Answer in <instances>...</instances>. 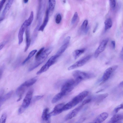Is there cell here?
<instances>
[{
	"mask_svg": "<svg viewBox=\"0 0 123 123\" xmlns=\"http://www.w3.org/2000/svg\"><path fill=\"white\" fill-rule=\"evenodd\" d=\"M52 50V47H50L44 50L40 56L37 59L35 60L34 62L31 65L29 68L28 71H32L41 64L51 52Z\"/></svg>",
	"mask_w": 123,
	"mask_h": 123,
	"instance_id": "cell-1",
	"label": "cell"
},
{
	"mask_svg": "<svg viewBox=\"0 0 123 123\" xmlns=\"http://www.w3.org/2000/svg\"><path fill=\"white\" fill-rule=\"evenodd\" d=\"M73 75L75 79L80 82L84 80L93 78L95 77V75L92 73L85 72L79 70L74 71L73 73Z\"/></svg>",
	"mask_w": 123,
	"mask_h": 123,
	"instance_id": "cell-2",
	"label": "cell"
},
{
	"mask_svg": "<svg viewBox=\"0 0 123 123\" xmlns=\"http://www.w3.org/2000/svg\"><path fill=\"white\" fill-rule=\"evenodd\" d=\"M78 84L75 80L70 79L66 80L63 83L61 90V92L63 93L66 95L71 92Z\"/></svg>",
	"mask_w": 123,
	"mask_h": 123,
	"instance_id": "cell-3",
	"label": "cell"
},
{
	"mask_svg": "<svg viewBox=\"0 0 123 123\" xmlns=\"http://www.w3.org/2000/svg\"><path fill=\"white\" fill-rule=\"evenodd\" d=\"M58 58L55 55L50 58L46 64L37 73V75H39L47 71L49 68L56 62Z\"/></svg>",
	"mask_w": 123,
	"mask_h": 123,
	"instance_id": "cell-4",
	"label": "cell"
},
{
	"mask_svg": "<svg viewBox=\"0 0 123 123\" xmlns=\"http://www.w3.org/2000/svg\"><path fill=\"white\" fill-rule=\"evenodd\" d=\"M91 56H87L78 61L68 68L69 71L73 70L75 69L82 67L86 64L90 59Z\"/></svg>",
	"mask_w": 123,
	"mask_h": 123,
	"instance_id": "cell-5",
	"label": "cell"
},
{
	"mask_svg": "<svg viewBox=\"0 0 123 123\" xmlns=\"http://www.w3.org/2000/svg\"><path fill=\"white\" fill-rule=\"evenodd\" d=\"M118 66L115 65L107 69L105 72L101 79L102 84L107 81L110 78L112 74L117 69Z\"/></svg>",
	"mask_w": 123,
	"mask_h": 123,
	"instance_id": "cell-6",
	"label": "cell"
},
{
	"mask_svg": "<svg viewBox=\"0 0 123 123\" xmlns=\"http://www.w3.org/2000/svg\"><path fill=\"white\" fill-rule=\"evenodd\" d=\"M33 90L31 89L29 90L24 98L21 106L26 109L29 105L32 98Z\"/></svg>",
	"mask_w": 123,
	"mask_h": 123,
	"instance_id": "cell-7",
	"label": "cell"
},
{
	"mask_svg": "<svg viewBox=\"0 0 123 123\" xmlns=\"http://www.w3.org/2000/svg\"><path fill=\"white\" fill-rule=\"evenodd\" d=\"M108 41V39H105L102 41L95 52L94 57L95 58H97L100 54L104 50Z\"/></svg>",
	"mask_w": 123,
	"mask_h": 123,
	"instance_id": "cell-8",
	"label": "cell"
},
{
	"mask_svg": "<svg viewBox=\"0 0 123 123\" xmlns=\"http://www.w3.org/2000/svg\"><path fill=\"white\" fill-rule=\"evenodd\" d=\"M27 27V21L26 20L22 25L19 30L18 34L19 45H20L22 42L23 34Z\"/></svg>",
	"mask_w": 123,
	"mask_h": 123,
	"instance_id": "cell-9",
	"label": "cell"
},
{
	"mask_svg": "<svg viewBox=\"0 0 123 123\" xmlns=\"http://www.w3.org/2000/svg\"><path fill=\"white\" fill-rule=\"evenodd\" d=\"M65 105L64 103H62L55 106L53 111L50 113L51 116H56L63 111V107Z\"/></svg>",
	"mask_w": 123,
	"mask_h": 123,
	"instance_id": "cell-10",
	"label": "cell"
},
{
	"mask_svg": "<svg viewBox=\"0 0 123 123\" xmlns=\"http://www.w3.org/2000/svg\"><path fill=\"white\" fill-rule=\"evenodd\" d=\"M83 106L82 104L71 112L66 116L65 117V120H67L75 117L78 114Z\"/></svg>",
	"mask_w": 123,
	"mask_h": 123,
	"instance_id": "cell-11",
	"label": "cell"
},
{
	"mask_svg": "<svg viewBox=\"0 0 123 123\" xmlns=\"http://www.w3.org/2000/svg\"><path fill=\"white\" fill-rule=\"evenodd\" d=\"M13 0H9L6 4L2 13L0 21L1 22L4 19L6 15L10 9L13 3Z\"/></svg>",
	"mask_w": 123,
	"mask_h": 123,
	"instance_id": "cell-12",
	"label": "cell"
},
{
	"mask_svg": "<svg viewBox=\"0 0 123 123\" xmlns=\"http://www.w3.org/2000/svg\"><path fill=\"white\" fill-rule=\"evenodd\" d=\"M26 45L24 50V51H27L31 44V39L30 34V28L29 26L27 28L26 30Z\"/></svg>",
	"mask_w": 123,
	"mask_h": 123,
	"instance_id": "cell-13",
	"label": "cell"
},
{
	"mask_svg": "<svg viewBox=\"0 0 123 123\" xmlns=\"http://www.w3.org/2000/svg\"><path fill=\"white\" fill-rule=\"evenodd\" d=\"M27 88L22 84L16 90V93L19 97L17 101H19L22 99V96Z\"/></svg>",
	"mask_w": 123,
	"mask_h": 123,
	"instance_id": "cell-14",
	"label": "cell"
},
{
	"mask_svg": "<svg viewBox=\"0 0 123 123\" xmlns=\"http://www.w3.org/2000/svg\"><path fill=\"white\" fill-rule=\"evenodd\" d=\"M49 109L47 108L44 109L43 112L42 118V119L48 123H50V118L51 117L50 113H49Z\"/></svg>",
	"mask_w": 123,
	"mask_h": 123,
	"instance_id": "cell-15",
	"label": "cell"
},
{
	"mask_svg": "<svg viewBox=\"0 0 123 123\" xmlns=\"http://www.w3.org/2000/svg\"><path fill=\"white\" fill-rule=\"evenodd\" d=\"M89 93V92L88 91H83L80 93L74 98L79 103L88 95Z\"/></svg>",
	"mask_w": 123,
	"mask_h": 123,
	"instance_id": "cell-16",
	"label": "cell"
},
{
	"mask_svg": "<svg viewBox=\"0 0 123 123\" xmlns=\"http://www.w3.org/2000/svg\"><path fill=\"white\" fill-rule=\"evenodd\" d=\"M49 11L47 9L46 12L43 24L40 26L39 31L43 32L48 22L49 17Z\"/></svg>",
	"mask_w": 123,
	"mask_h": 123,
	"instance_id": "cell-17",
	"label": "cell"
},
{
	"mask_svg": "<svg viewBox=\"0 0 123 123\" xmlns=\"http://www.w3.org/2000/svg\"><path fill=\"white\" fill-rule=\"evenodd\" d=\"M108 115L107 113L106 112H103L97 117L95 122L96 123H102L107 119Z\"/></svg>",
	"mask_w": 123,
	"mask_h": 123,
	"instance_id": "cell-18",
	"label": "cell"
},
{
	"mask_svg": "<svg viewBox=\"0 0 123 123\" xmlns=\"http://www.w3.org/2000/svg\"><path fill=\"white\" fill-rule=\"evenodd\" d=\"M69 44V43H63V45L60 48L55 55L58 58L66 50Z\"/></svg>",
	"mask_w": 123,
	"mask_h": 123,
	"instance_id": "cell-19",
	"label": "cell"
},
{
	"mask_svg": "<svg viewBox=\"0 0 123 123\" xmlns=\"http://www.w3.org/2000/svg\"><path fill=\"white\" fill-rule=\"evenodd\" d=\"M49 8L48 9L49 15L51 16L53 13L56 4L55 0H49Z\"/></svg>",
	"mask_w": 123,
	"mask_h": 123,
	"instance_id": "cell-20",
	"label": "cell"
},
{
	"mask_svg": "<svg viewBox=\"0 0 123 123\" xmlns=\"http://www.w3.org/2000/svg\"><path fill=\"white\" fill-rule=\"evenodd\" d=\"M13 91L11 90L4 96L0 98V105L1 106L2 104L6 101L9 99L13 94Z\"/></svg>",
	"mask_w": 123,
	"mask_h": 123,
	"instance_id": "cell-21",
	"label": "cell"
},
{
	"mask_svg": "<svg viewBox=\"0 0 123 123\" xmlns=\"http://www.w3.org/2000/svg\"><path fill=\"white\" fill-rule=\"evenodd\" d=\"M66 95L65 93L60 92L54 97L51 101L52 103L54 104L57 102Z\"/></svg>",
	"mask_w": 123,
	"mask_h": 123,
	"instance_id": "cell-22",
	"label": "cell"
},
{
	"mask_svg": "<svg viewBox=\"0 0 123 123\" xmlns=\"http://www.w3.org/2000/svg\"><path fill=\"white\" fill-rule=\"evenodd\" d=\"M37 79H38L37 77H35L27 81L22 84L28 88L35 84Z\"/></svg>",
	"mask_w": 123,
	"mask_h": 123,
	"instance_id": "cell-23",
	"label": "cell"
},
{
	"mask_svg": "<svg viewBox=\"0 0 123 123\" xmlns=\"http://www.w3.org/2000/svg\"><path fill=\"white\" fill-rule=\"evenodd\" d=\"M108 95V94L107 93L95 96L94 99L96 103H99L106 98Z\"/></svg>",
	"mask_w": 123,
	"mask_h": 123,
	"instance_id": "cell-24",
	"label": "cell"
},
{
	"mask_svg": "<svg viewBox=\"0 0 123 123\" xmlns=\"http://www.w3.org/2000/svg\"><path fill=\"white\" fill-rule=\"evenodd\" d=\"M85 49L84 48L80 49H78L75 50L73 53V56L75 59L78 58L85 51Z\"/></svg>",
	"mask_w": 123,
	"mask_h": 123,
	"instance_id": "cell-25",
	"label": "cell"
},
{
	"mask_svg": "<svg viewBox=\"0 0 123 123\" xmlns=\"http://www.w3.org/2000/svg\"><path fill=\"white\" fill-rule=\"evenodd\" d=\"M123 119V114H118L114 115L107 123H112V122L120 120Z\"/></svg>",
	"mask_w": 123,
	"mask_h": 123,
	"instance_id": "cell-26",
	"label": "cell"
},
{
	"mask_svg": "<svg viewBox=\"0 0 123 123\" xmlns=\"http://www.w3.org/2000/svg\"><path fill=\"white\" fill-rule=\"evenodd\" d=\"M88 24V20H85L83 22L81 27V31L85 34L87 33L89 30V27H87Z\"/></svg>",
	"mask_w": 123,
	"mask_h": 123,
	"instance_id": "cell-27",
	"label": "cell"
},
{
	"mask_svg": "<svg viewBox=\"0 0 123 123\" xmlns=\"http://www.w3.org/2000/svg\"><path fill=\"white\" fill-rule=\"evenodd\" d=\"M105 25V31L110 29L112 25V19L110 18L106 19L104 22Z\"/></svg>",
	"mask_w": 123,
	"mask_h": 123,
	"instance_id": "cell-28",
	"label": "cell"
},
{
	"mask_svg": "<svg viewBox=\"0 0 123 123\" xmlns=\"http://www.w3.org/2000/svg\"><path fill=\"white\" fill-rule=\"evenodd\" d=\"M36 50H34L31 51L27 57L24 61L22 64L23 65L25 64L37 52Z\"/></svg>",
	"mask_w": 123,
	"mask_h": 123,
	"instance_id": "cell-29",
	"label": "cell"
},
{
	"mask_svg": "<svg viewBox=\"0 0 123 123\" xmlns=\"http://www.w3.org/2000/svg\"><path fill=\"white\" fill-rule=\"evenodd\" d=\"M34 19V13L33 11L31 12L30 16L27 20V27L29 26L32 23Z\"/></svg>",
	"mask_w": 123,
	"mask_h": 123,
	"instance_id": "cell-30",
	"label": "cell"
},
{
	"mask_svg": "<svg viewBox=\"0 0 123 123\" xmlns=\"http://www.w3.org/2000/svg\"><path fill=\"white\" fill-rule=\"evenodd\" d=\"M109 3L111 8L112 10H114L116 6V1L115 0H110L109 1Z\"/></svg>",
	"mask_w": 123,
	"mask_h": 123,
	"instance_id": "cell-31",
	"label": "cell"
},
{
	"mask_svg": "<svg viewBox=\"0 0 123 123\" xmlns=\"http://www.w3.org/2000/svg\"><path fill=\"white\" fill-rule=\"evenodd\" d=\"M7 118V115L4 113L2 115L0 119V123H6Z\"/></svg>",
	"mask_w": 123,
	"mask_h": 123,
	"instance_id": "cell-32",
	"label": "cell"
},
{
	"mask_svg": "<svg viewBox=\"0 0 123 123\" xmlns=\"http://www.w3.org/2000/svg\"><path fill=\"white\" fill-rule=\"evenodd\" d=\"M44 47H42L39 50L35 56V60L37 59L40 56L44 51Z\"/></svg>",
	"mask_w": 123,
	"mask_h": 123,
	"instance_id": "cell-33",
	"label": "cell"
},
{
	"mask_svg": "<svg viewBox=\"0 0 123 123\" xmlns=\"http://www.w3.org/2000/svg\"><path fill=\"white\" fill-rule=\"evenodd\" d=\"M78 17V14L77 12L74 14L72 21V23L73 24L75 23L77 21Z\"/></svg>",
	"mask_w": 123,
	"mask_h": 123,
	"instance_id": "cell-34",
	"label": "cell"
},
{
	"mask_svg": "<svg viewBox=\"0 0 123 123\" xmlns=\"http://www.w3.org/2000/svg\"><path fill=\"white\" fill-rule=\"evenodd\" d=\"M62 19V17L61 15L60 14H58L56 18V22L57 24H59Z\"/></svg>",
	"mask_w": 123,
	"mask_h": 123,
	"instance_id": "cell-35",
	"label": "cell"
},
{
	"mask_svg": "<svg viewBox=\"0 0 123 123\" xmlns=\"http://www.w3.org/2000/svg\"><path fill=\"white\" fill-rule=\"evenodd\" d=\"M43 97V95H38L35 96L33 98L32 101L34 102H35L41 99Z\"/></svg>",
	"mask_w": 123,
	"mask_h": 123,
	"instance_id": "cell-36",
	"label": "cell"
},
{
	"mask_svg": "<svg viewBox=\"0 0 123 123\" xmlns=\"http://www.w3.org/2000/svg\"><path fill=\"white\" fill-rule=\"evenodd\" d=\"M123 109V104H121L117 106L114 109V112L116 113H117L121 109Z\"/></svg>",
	"mask_w": 123,
	"mask_h": 123,
	"instance_id": "cell-37",
	"label": "cell"
},
{
	"mask_svg": "<svg viewBox=\"0 0 123 123\" xmlns=\"http://www.w3.org/2000/svg\"><path fill=\"white\" fill-rule=\"evenodd\" d=\"M26 109L23 107L22 106L19 108L18 111L19 114H22L25 110Z\"/></svg>",
	"mask_w": 123,
	"mask_h": 123,
	"instance_id": "cell-38",
	"label": "cell"
},
{
	"mask_svg": "<svg viewBox=\"0 0 123 123\" xmlns=\"http://www.w3.org/2000/svg\"><path fill=\"white\" fill-rule=\"evenodd\" d=\"M91 99H87L84 101L82 104V105L84 106L86 104L90 102L91 101Z\"/></svg>",
	"mask_w": 123,
	"mask_h": 123,
	"instance_id": "cell-39",
	"label": "cell"
},
{
	"mask_svg": "<svg viewBox=\"0 0 123 123\" xmlns=\"http://www.w3.org/2000/svg\"><path fill=\"white\" fill-rule=\"evenodd\" d=\"M6 1L5 0H1L0 2V10L1 11Z\"/></svg>",
	"mask_w": 123,
	"mask_h": 123,
	"instance_id": "cell-40",
	"label": "cell"
},
{
	"mask_svg": "<svg viewBox=\"0 0 123 123\" xmlns=\"http://www.w3.org/2000/svg\"><path fill=\"white\" fill-rule=\"evenodd\" d=\"M6 42L4 41L1 42L0 44V49L1 50L4 47L6 44Z\"/></svg>",
	"mask_w": 123,
	"mask_h": 123,
	"instance_id": "cell-41",
	"label": "cell"
},
{
	"mask_svg": "<svg viewBox=\"0 0 123 123\" xmlns=\"http://www.w3.org/2000/svg\"><path fill=\"white\" fill-rule=\"evenodd\" d=\"M71 39V37L69 36L67 37L64 40L63 43H69Z\"/></svg>",
	"mask_w": 123,
	"mask_h": 123,
	"instance_id": "cell-42",
	"label": "cell"
},
{
	"mask_svg": "<svg viewBox=\"0 0 123 123\" xmlns=\"http://www.w3.org/2000/svg\"><path fill=\"white\" fill-rule=\"evenodd\" d=\"M4 67V66H2L0 68V78H1L2 74L3 73Z\"/></svg>",
	"mask_w": 123,
	"mask_h": 123,
	"instance_id": "cell-43",
	"label": "cell"
},
{
	"mask_svg": "<svg viewBox=\"0 0 123 123\" xmlns=\"http://www.w3.org/2000/svg\"><path fill=\"white\" fill-rule=\"evenodd\" d=\"M86 118L83 117L80 119L76 123H82L85 120Z\"/></svg>",
	"mask_w": 123,
	"mask_h": 123,
	"instance_id": "cell-44",
	"label": "cell"
},
{
	"mask_svg": "<svg viewBox=\"0 0 123 123\" xmlns=\"http://www.w3.org/2000/svg\"><path fill=\"white\" fill-rule=\"evenodd\" d=\"M120 56L121 60L123 61V46L120 53Z\"/></svg>",
	"mask_w": 123,
	"mask_h": 123,
	"instance_id": "cell-45",
	"label": "cell"
},
{
	"mask_svg": "<svg viewBox=\"0 0 123 123\" xmlns=\"http://www.w3.org/2000/svg\"><path fill=\"white\" fill-rule=\"evenodd\" d=\"M111 46L113 49H114L115 47V42L114 41H112L111 42Z\"/></svg>",
	"mask_w": 123,
	"mask_h": 123,
	"instance_id": "cell-46",
	"label": "cell"
},
{
	"mask_svg": "<svg viewBox=\"0 0 123 123\" xmlns=\"http://www.w3.org/2000/svg\"><path fill=\"white\" fill-rule=\"evenodd\" d=\"M98 26V23H96V24L95 27L94 28V30L93 31V32L94 33L96 31L97 28Z\"/></svg>",
	"mask_w": 123,
	"mask_h": 123,
	"instance_id": "cell-47",
	"label": "cell"
},
{
	"mask_svg": "<svg viewBox=\"0 0 123 123\" xmlns=\"http://www.w3.org/2000/svg\"><path fill=\"white\" fill-rule=\"evenodd\" d=\"M118 87L120 88H121L123 87V81L121 82L119 84Z\"/></svg>",
	"mask_w": 123,
	"mask_h": 123,
	"instance_id": "cell-48",
	"label": "cell"
},
{
	"mask_svg": "<svg viewBox=\"0 0 123 123\" xmlns=\"http://www.w3.org/2000/svg\"><path fill=\"white\" fill-rule=\"evenodd\" d=\"M4 90L3 89L1 90L0 93V98L2 97V95L4 94Z\"/></svg>",
	"mask_w": 123,
	"mask_h": 123,
	"instance_id": "cell-49",
	"label": "cell"
},
{
	"mask_svg": "<svg viewBox=\"0 0 123 123\" xmlns=\"http://www.w3.org/2000/svg\"><path fill=\"white\" fill-rule=\"evenodd\" d=\"M112 123H122V122L120 120H119L112 122Z\"/></svg>",
	"mask_w": 123,
	"mask_h": 123,
	"instance_id": "cell-50",
	"label": "cell"
},
{
	"mask_svg": "<svg viewBox=\"0 0 123 123\" xmlns=\"http://www.w3.org/2000/svg\"><path fill=\"white\" fill-rule=\"evenodd\" d=\"M28 0H24V2L25 4L27 3H28Z\"/></svg>",
	"mask_w": 123,
	"mask_h": 123,
	"instance_id": "cell-51",
	"label": "cell"
},
{
	"mask_svg": "<svg viewBox=\"0 0 123 123\" xmlns=\"http://www.w3.org/2000/svg\"><path fill=\"white\" fill-rule=\"evenodd\" d=\"M120 95L121 96L123 95V91L121 92V93H120Z\"/></svg>",
	"mask_w": 123,
	"mask_h": 123,
	"instance_id": "cell-52",
	"label": "cell"
},
{
	"mask_svg": "<svg viewBox=\"0 0 123 123\" xmlns=\"http://www.w3.org/2000/svg\"></svg>",
	"mask_w": 123,
	"mask_h": 123,
	"instance_id": "cell-53",
	"label": "cell"
}]
</instances>
